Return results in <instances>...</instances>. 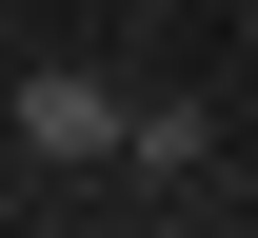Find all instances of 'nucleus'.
Masks as SVG:
<instances>
[{
    "label": "nucleus",
    "mask_w": 258,
    "mask_h": 238,
    "mask_svg": "<svg viewBox=\"0 0 258 238\" xmlns=\"http://www.w3.org/2000/svg\"><path fill=\"white\" fill-rule=\"evenodd\" d=\"M0 139H20L40 179H99V159H119V80H99V60H20V80H0Z\"/></svg>",
    "instance_id": "1"
},
{
    "label": "nucleus",
    "mask_w": 258,
    "mask_h": 238,
    "mask_svg": "<svg viewBox=\"0 0 258 238\" xmlns=\"http://www.w3.org/2000/svg\"><path fill=\"white\" fill-rule=\"evenodd\" d=\"M219 159V100H119V179H199Z\"/></svg>",
    "instance_id": "2"
}]
</instances>
